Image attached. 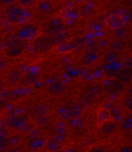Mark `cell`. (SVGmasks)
<instances>
[{"mask_svg": "<svg viewBox=\"0 0 132 152\" xmlns=\"http://www.w3.org/2000/svg\"><path fill=\"white\" fill-rule=\"evenodd\" d=\"M35 111H36V113H37L38 115H45V114H47L48 109L46 106H40L38 107V108Z\"/></svg>", "mask_w": 132, "mask_h": 152, "instance_id": "cell-29", "label": "cell"}, {"mask_svg": "<svg viewBox=\"0 0 132 152\" xmlns=\"http://www.w3.org/2000/svg\"><path fill=\"white\" fill-rule=\"evenodd\" d=\"M114 63L111 64H106L105 66L103 67V71H104L105 75L106 77L108 78H114L116 77V76L118 73V72L120 69L114 64Z\"/></svg>", "mask_w": 132, "mask_h": 152, "instance_id": "cell-13", "label": "cell"}, {"mask_svg": "<svg viewBox=\"0 0 132 152\" xmlns=\"http://www.w3.org/2000/svg\"><path fill=\"white\" fill-rule=\"evenodd\" d=\"M38 10L44 15H50L53 11V5L50 0H43L39 3Z\"/></svg>", "mask_w": 132, "mask_h": 152, "instance_id": "cell-12", "label": "cell"}, {"mask_svg": "<svg viewBox=\"0 0 132 152\" xmlns=\"http://www.w3.org/2000/svg\"><path fill=\"white\" fill-rule=\"evenodd\" d=\"M101 87L97 85H93L90 86L88 89V91L92 96H96L99 95L101 93Z\"/></svg>", "mask_w": 132, "mask_h": 152, "instance_id": "cell-26", "label": "cell"}, {"mask_svg": "<svg viewBox=\"0 0 132 152\" xmlns=\"http://www.w3.org/2000/svg\"><path fill=\"white\" fill-rule=\"evenodd\" d=\"M109 48L110 50H114L115 52H120L124 50L126 48V43L123 39L116 38L110 42Z\"/></svg>", "mask_w": 132, "mask_h": 152, "instance_id": "cell-17", "label": "cell"}, {"mask_svg": "<svg viewBox=\"0 0 132 152\" xmlns=\"http://www.w3.org/2000/svg\"><path fill=\"white\" fill-rule=\"evenodd\" d=\"M83 112V108L79 104H74L71 106L69 111V115L72 118H77L82 114Z\"/></svg>", "mask_w": 132, "mask_h": 152, "instance_id": "cell-23", "label": "cell"}, {"mask_svg": "<svg viewBox=\"0 0 132 152\" xmlns=\"http://www.w3.org/2000/svg\"><path fill=\"white\" fill-rule=\"evenodd\" d=\"M97 53L94 51H90L87 53L83 58V63L85 66H90L92 64L97 58Z\"/></svg>", "mask_w": 132, "mask_h": 152, "instance_id": "cell-21", "label": "cell"}, {"mask_svg": "<svg viewBox=\"0 0 132 152\" xmlns=\"http://www.w3.org/2000/svg\"><path fill=\"white\" fill-rule=\"evenodd\" d=\"M16 1V0H0V3L3 5H10Z\"/></svg>", "mask_w": 132, "mask_h": 152, "instance_id": "cell-30", "label": "cell"}, {"mask_svg": "<svg viewBox=\"0 0 132 152\" xmlns=\"http://www.w3.org/2000/svg\"><path fill=\"white\" fill-rule=\"evenodd\" d=\"M99 126L101 127L102 132L106 135H112L115 133L118 129V126L116 122L112 120L111 118L102 122Z\"/></svg>", "mask_w": 132, "mask_h": 152, "instance_id": "cell-8", "label": "cell"}, {"mask_svg": "<svg viewBox=\"0 0 132 152\" xmlns=\"http://www.w3.org/2000/svg\"><path fill=\"white\" fill-rule=\"evenodd\" d=\"M111 118V115L109 110L105 108H101L97 112V121L99 126L101 125L102 122L109 120Z\"/></svg>", "mask_w": 132, "mask_h": 152, "instance_id": "cell-18", "label": "cell"}, {"mask_svg": "<svg viewBox=\"0 0 132 152\" xmlns=\"http://www.w3.org/2000/svg\"><path fill=\"white\" fill-rule=\"evenodd\" d=\"M120 151H132V147L130 146H124L122 149L120 150Z\"/></svg>", "mask_w": 132, "mask_h": 152, "instance_id": "cell-34", "label": "cell"}, {"mask_svg": "<svg viewBox=\"0 0 132 152\" xmlns=\"http://www.w3.org/2000/svg\"><path fill=\"white\" fill-rule=\"evenodd\" d=\"M119 57V54L117 52L114 51V50H110V51L107 52L102 58V61L106 64H111L115 62Z\"/></svg>", "mask_w": 132, "mask_h": 152, "instance_id": "cell-20", "label": "cell"}, {"mask_svg": "<svg viewBox=\"0 0 132 152\" xmlns=\"http://www.w3.org/2000/svg\"><path fill=\"white\" fill-rule=\"evenodd\" d=\"M108 1H110V2H117L120 1V0H108Z\"/></svg>", "mask_w": 132, "mask_h": 152, "instance_id": "cell-35", "label": "cell"}, {"mask_svg": "<svg viewBox=\"0 0 132 152\" xmlns=\"http://www.w3.org/2000/svg\"><path fill=\"white\" fill-rule=\"evenodd\" d=\"M113 34L116 38L123 39L128 35V30L124 26L117 28L115 29H113Z\"/></svg>", "mask_w": 132, "mask_h": 152, "instance_id": "cell-25", "label": "cell"}, {"mask_svg": "<svg viewBox=\"0 0 132 152\" xmlns=\"http://www.w3.org/2000/svg\"><path fill=\"white\" fill-rule=\"evenodd\" d=\"M25 48V42L17 38L9 43V45L4 49V54L6 57L13 58L22 55Z\"/></svg>", "mask_w": 132, "mask_h": 152, "instance_id": "cell-2", "label": "cell"}, {"mask_svg": "<svg viewBox=\"0 0 132 152\" xmlns=\"http://www.w3.org/2000/svg\"><path fill=\"white\" fill-rule=\"evenodd\" d=\"M45 148L46 150L49 151H58L61 150V145L54 137H50L46 140Z\"/></svg>", "mask_w": 132, "mask_h": 152, "instance_id": "cell-15", "label": "cell"}, {"mask_svg": "<svg viewBox=\"0 0 132 152\" xmlns=\"http://www.w3.org/2000/svg\"><path fill=\"white\" fill-rule=\"evenodd\" d=\"M115 78L118 79L123 84H129L132 82V68L124 67L120 69Z\"/></svg>", "mask_w": 132, "mask_h": 152, "instance_id": "cell-9", "label": "cell"}, {"mask_svg": "<svg viewBox=\"0 0 132 152\" xmlns=\"http://www.w3.org/2000/svg\"><path fill=\"white\" fill-rule=\"evenodd\" d=\"M104 89L110 95H120L124 91V85L117 78H110L105 84Z\"/></svg>", "mask_w": 132, "mask_h": 152, "instance_id": "cell-5", "label": "cell"}, {"mask_svg": "<svg viewBox=\"0 0 132 152\" xmlns=\"http://www.w3.org/2000/svg\"><path fill=\"white\" fill-rule=\"evenodd\" d=\"M37 127L38 126L35 124L34 122L30 121L28 120L26 122L24 126H23V128H21L20 132L23 134V135H27L32 133L34 131H35V129H36Z\"/></svg>", "mask_w": 132, "mask_h": 152, "instance_id": "cell-19", "label": "cell"}, {"mask_svg": "<svg viewBox=\"0 0 132 152\" xmlns=\"http://www.w3.org/2000/svg\"><path fill=\"white\" fill-rule=\"evenodd\" d=\"M126 106L128 109L132 112V99H130L128 101Z\"/></svg>", "mask_w": 132, "mask_h": 152, "instance_id": "cell-32", "label": "cell"}, {"mask_svg": "<svg viewBox=\"0 0 132 152\" xmlns=\"http://www.w3.org/2000/svg\"><path fill=\"white\" fill-rule=\"evenodd\" d=\"M27 121L28 118L25 115L14 116L8 121V126L14 131H20Z\"/></svg>", "mask_w": 132, "mask_h": 152, "instance_id": "cell-6", "label": "cell"}, {"mask_svg": "<svg viewBox=\"0 0 132 152\" xmlns=\"http://www.w3.org/2000/svg\"><path fill=\"white\" fill-rule=\"evenodd\" d=\"M49 121V117L47 114L45 115H39L38 117L35 119V124L37 125L38 127H42L45 126L48 124Z\"/></svg>", "mask_w": 132, "mask_h": 152, "instance_id": "cell-24", "label": "cell"}, {"mask_svg": "<svg viewBox=\"0 0 132 152\" xmlns=\"http://www.w3.org/2000/svg\"><path fill=\"white\" fill-rule=\"evenodd\" d=\"M38 75L34 73H28L22 76L19 84L23 87H29L36 82Z\"/></svg>", "mask_w": 132, "mask_h": 152, "instance_id": "cell-14", "label": "cell"}, {"mask_svg": "<svg viewBox=\"0 0 132 152\" xmlns=\"http://www.w3.org/2000/svg\"><path fill=\"white\" fill-rule=\"evenodd\" d=\"M55 42L52 38L46 36H41L34 38L32 42V48L39 54H45L49 52L54 46Z\"/></svg>", "mask_w": 132, "mask_h": 152, "instance_id": "cell-1", "label": "cell"}, {"mask_svg": "<svg viewBox=\"0 0 132 152\" xmlns=\"http://www.w3.org/2000/svg\"><path fill=\"white\" fill-rule=\"evenodd\" d=\"M21 7H30L34 4L35 0H17Z\"/></svg>", "mask_w": 132, "mask_h": 152, "instance_id": "cell-28", "label": "cell"}, {"mask_svg": "<svg viewBox=\"0 0 132 152\" xmlns=\"http://www.w3.org/2000/svg\"><path fill=\"white\" fill-rule=\"evenodd\" d=\"M1 91V83H0V91Z\"/></svg>", "mask_w": 132, "mask_h": 152, "instance_id": "cell-36", "label": "cell"}, {"mask_svg": "<svg viewBox=\"0 0 132 152\" xmlns=\"http://www.w3.org/2000/svg\"><path fill=\"white\" fill-rule=\"evenodd\" d=\"M10 140L4 136H0V150H4L9 146Z\"/></svg>", "mask_w": 132, "mask_h": 152, "instance_id": "cell-27", "label": "cell"}, {"mask_svg": "<svg viewBox=\"0 0 132 152\" xmlns=\"http://www.w3.org/2000/svg\"><path fill=\"white\" fill-rule=\"evenodd\" d=\"M128 18L130 22L132 23V8L128 10Z\"/></svg>", "mask_w": 132, "mask_h": 152, "instance_id": "cell-33", "label": "cell"}, {"mask_svg": "<svg viewBox=\"0 0 132 152\" xmlns=\"http://www.w3.org/2000/svg\"><path fill=\"white\" fill-rule=\"evenodd\" d=\"M46 140L43 137H35L28 140L27 148L32 151H38L45 148Z\"/></svg>", "mask_w": 132, "mask_h": 152, "instance_id": "cell-7", "label": "cell"}, {"mask_svg": "<svg viewBox=\"0 0 132 152\" xmlns=\"http://www.w3.org/2000/svg\"><path fill=\"white\" fill-rule=\"evenodd\" d=\"M108 23L112 29H115L117 28L124 26L125 22H124L123 18L120 16L113 15L108 18Z\"/></svg>", "mask_w": 132, "mask_h": 152, "instance_id": "cell-16", "label": "cell"}, {"mask_svg": "<svg viewBox=\"0 0 132 152\" xmlns=\"http://www.w3.org/2000/svg\"><path fill=\"white\" fill-rule=\"evenodd\" d=\"M6 68V63L5 60L0 58V72L3 71Z\"/></svg>", "mask_w": 132, "mask_h": 152, "instance_id": "cell-31", "label": "cell"}, {"mask_svg": "<svg viewBox=\"0 0 132 152\" xmlns=\"http://www.w3.org/2000/svg\"><path fill=\"white\" fill-rule=\"evenodd\" d=\"M22 72L17 69L10 70L6 75V80L10 84H17L22 78Z\"/></svg>", "mask_w": 132, "mask_h": 152, "instance_id": "cell-11", "label": "cell"}, {"mask_svg": "<svg viewBox=\"0 0 132 152\" xmlns=\"http://www.w3.org/2000/svg\"><path fill=\"white\" fill-rule=\"evenodd\" d=\"M38 31V27L35 24H25L17 31V37L25 42L34 39Z\"/></svg>", "mask_w": 132, "mask_h": 152, "instance_id": "cell-4", "label": "cell"}, {"mask_svg": "<svg viewBox=\"0 0 132 152\" xmlns=\"http://www.w3.org/2000/svg\"><path fill=\"white\" fill-rule=\"evenodd\" d=\"M121 127L125 132L132 131V113L128 114L123 119Z\"/></svg>", "mask_w": 132, "mask_h": 152, "instance_id": "cell-22", "label": "cell"}, {"mask_svg": "<svg viewBox=\"0 0 132 152\" xmlns=\"http://www.w3.org/2000/svg\"><path fill=\"white\" fill-rule=\"evenodd\" d=\"M66 87L61 82H53L49 85L48 88V92L52 96H58L61 95L65 92Z\"/></svg>", "mask_w": 132, "mask_h": 152, "instance_id": "cell-10", "label": "cell"}, {"mask_svg": "<svg viewBox=\"0 0 132 152\" xmlns=\"http://www.w3.org/2000/svg\"><path fill=\"white\" fill-rule=\"evenodd\" d=\"M9 7L6 11L7 19L11 23H17L22 21L25 17V12L22 7L12 4L9 5Z\"/></svg>", "mask_w": 132, "mask_h": 152, "instance_id": "cell-3", "label": "cell"}]
</instances>
